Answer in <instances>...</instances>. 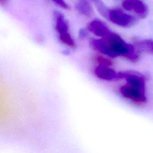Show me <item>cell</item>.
Segmentation results:
<instances>
[{"label": "cell", "instance_id": "ba28073f", "mask_svg": "<svg viewBox=\"0 0 153 153\" xmlns=\"http://www.w3.org/2000/svg\"><path fill=\"white\" fill-rule=\"evenodd\" d=\"M75 7L77 11L83 16H90L93 13V10L88 0H78Z\"/></svg>", "mask_w": 153, "mask_h": 153}, {"label": "cell", "instance_id": "8fae6325", "mask_svg": "<svg viewBox=\"0 0 153 153\" xmlns=\"http://www.w3.org/2000/svg\"><path fill=\"white\" fill-rule=\"evenodd\" d=\"M96 60L98 63V65H106V66H111L112 65V61L108 58L105 57L103 56L98 55L96 57Z\"/></svg>", "mask_w": 153, "mask_h": 153}, {"label": "cell", "instance_id": "4fadbf2b", "mask_svg": "<svg viewBox=\"0 0 153 153\" xmlns=\"http://www.w3.org/2000/svg\"><path fill=\"white\" fill-rule=\"evenodd\" d=\"M87 32L85 29H81L79 32V36L80 38H84L87 36Z\"/></svg>", "mask_w": 153, "mask_h": 153}, {"label": "cell", "instance_id": "7c38bea8", "mask_svg": "<svg viewBox=\"0 0 153 153\" xmlns=\"http://www.w3.org/2000/svg\"><path fill=\"white\" fill-rule=\"evenodd\" d=\"M57 5L60 6V7L65 8V9H68L69 8L68 5L65 2L64 0H53Z\"/></svg>", "mask_w": 153, "mask_h": 153}, {"label": "cell", "instance_id": "8992f818", "mask_svg": "<svg viewBox=\"0 0 153 153\" xmlns=\"http://www.w3.org/2000/svg\"><path fill=\"white\" fill-rule=\"evenodd\" d=\"M95 75L103 80L112 81L118 79V72L109 66L98 65L94 71Z\"/></svg>", "mask_w": 153, "mask_h": 153}, {"label": "cell", "instance_id": "6da1fadb", "mask_svg": "<svg viewBox=\"0 0 153 153\" xmlns=\"http://www.w3.org/2000/svg\"><path fill=\"white\" fill-rule=\"evenodd\" d=\"M90 44L94 50L108 57L122 56L132 62L138 59L135 47L113 32L105 38L91 39Z\"/></svg>", "mask_w": 153, "mask_h": 153}, {"label": "cell", "instance_id": "5b68a950", "mask_svg": "<svg viewBox=\"0 0 153 153\" xmlns=\"http://www.w3.org/2000/svg\"><path fill=\"white\" fill-rule=\"evenodd\" d=\"M122 6L125 10L134 13L140 18H145L148 13V7L140 0H124Z\"/></svg>", "mask_w": 153, "mask_h": 153}, {"label": "cell", "instance_id": "30bf717a", "mask_svg": "<svg viewBox=\"0 0 153 153\" xmlns=\"http://www.w3.org/2000/svg\"><path fill=\"white\" fill-rule=\"evenodd\" d=\"M94 5L96 6L97 11L99 12V13L103 16L104 17H106L108 19L109 10L106 8V7L105 5L103 2L102 1V0H91Z\"/></svg>", "mask_w": 153, "mask_h": 153}, {"label": "cell", "instance_id": "3957f363", "mask_svg": "<svg viewBox=\"0 0 153 153\" xmlns=\"http://www.w3.org/2000/svg\"><path fill=\"white\" fill-rule=\"evenodd\" d=\"M120 91L123 97L135 103H143L146 101L145 89L140 88L127 83L120 87Z\"/></svg>", "mask_w": 153, "mask_h": 153}, {"label": "cell", "instance_id": "277c9868", "mask_svg": "<svg viewBox=\"0 0 153 153\" xmlns=\"http://www.w3.org/2000/svg\"><path fill=\"white\" fill-rule=\"evenodd\" d=\"M108 19L113 23L123 27H130L134 23V18L119 9L109 11Z\"/></svg>", "mask_w": 153, "mask_h": 153}, {"label": "cell", "instance_id": "5bb4252c", "mask_svg": "<svg viewBox=\"0 0 153 153\" xmlns=\"http://www.w3.org/2000/svg\"><path fill=\"white\" fill-rule=\"evenodd\" d=\"M0 2L2 5H5L7 2V0H0Z\"/></svg>", "mask_w": 153, "mask_h": 153}, {"label": "cell", "instance_id": "7a4b0ae2", "mask_svg": "<svg viewBox=\"0 0 153 153\" xmlns=\"http://www.w3.org/2000/svg\"><path fill=\"white\" fill-rule=\"evenodd\" d=\"M54 17L55 28L58 33L60 41L66 45L71 48H75L76 47L75 42L71 35L68 23L63 14L59 11H56L54 13Z\"/></svg>", "mask_w": 153, "mask_h": 153}, {"label": "cell", "instance_id": "52a82bcc", "mask_svg": "<svg viewBox=\"0 0 153 153\" xmlns=\"http://www.w3.org/2000/svg\"><path fill=\"white\" fill-rule=\"evenodd\" d=\"M88 29L96 36L100 38H105L112 32L102 22L94 20L88 25Z\"/></svg>", "mask_w": 153, "mask_h": 153}, {"label": "cell", "instance_id": "9c48e42d", "mask_svg": "<svg viewBox=\"0 0 153 153\" xmlns=\"http://www.w3.org/2000/svg\"><path fill=\"white\" fill-rule=\"evenodd\" d=\"M136 47L140 50L153 54V41L151 39H144L136 42Z\"/></svg>", "mask_w": 153, "mask_h": 153}]
</instances>
